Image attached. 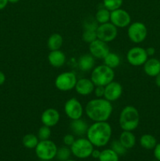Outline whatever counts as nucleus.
<instances>
[{
    "mask_svg": "<svg viewBox=\"0 0 160 161\" xmlns=\"http://www.w3.org/2000/svg\"><path fill=\"white\" fill-rule=\"evenodd\" d=\"M115 79L114 69L104 64L97 66L92 71L90 80L95 86H105Z\"/></svg>",
    "mask_w": 160,
    "mask_h": 161,
    "instance_id": "obj_4",
    "label": "nucleus"
},
{
    "mask_svg": "<svg viewBox=\"0 0 160 161\" xmlns=\"http://www.w3.org/2000/svg\"><path fill=\"white\" fill-rule=\"evenodd\" d=\"M63 45V37L59 33H53L49 37L47 40V47L50 51L57 50L61 48Z\"/></svg>",
    "mask_w": 160,
    "mask_h": 161,
    "instance_id": "obj_22",
    "label": "nucleus"
},
{
    "mask_svg": "<svg viewBox=\"0 0 160 161\" xmlns=\"http://www.w3.org/2000/svg\"><path fill=\"white\" fill-rule=\"evenodd\" d=\"M77 77L72 72H64L56 76L55 86L61 91H69L74 89L77 83Z\"/></svg>",
    "mask_w": 160,
    "mask_h": 161,
    "instance_id": "obj_8",
    "label": "nucleus"
},
{
    "mask_svg": "<svg viewBox=\"0 0 160 161\" xmlns=\"http://www.w3.org/2000/svg\"><path fill=\"white\" fill-rule=\"evenodd\" d=\"M127 36L130 40L133 43H141L144 42L147 38V28L142 22H133L128 26Z\"/></svg>",
    "mask_w": 160,
    "mask_h": 161,
    "instance_id": "obj_7",
    "label": "nucleus"
},
{
    "mask_svg": "<svg viewBox=\"0 0 160 161\" xmlns=\"http://www.w3.org/2000/svg\"><path fill=\"white\" fill-rule=\"evenodd\" d=\"M39 139L38 136H36L34 134H27L24 136L22 139V143L23 146L27 149H35L36 146L39 143Z\"/></svg>",
    "mask_w": 160,
    "mask_h": 161,
    "instance_id": "obj_25",
    "label": "nucleus"
},
{
    "mask_svg": "<svg viewBox=\"0 0 160 161\" xmlns=\"http://www.w3.org/2000/svg\"><path fill=\"white\" fill-rule=\"evenodd\" d=\"M111 149L119 156H123L126 153L127 149L121 144L119 140H114L111 143Z\"/></svg>",
    "mask_w": 160,
    "mask_h": 161,
    "instance_id": "obj_31",
    "label": "nucleus"
},
{
    "mask_svg": "<svg viewBox=\"0 0 160 161\" xmlns=\"http://www.w3.org/2000/svg\"><path fill=\"white\" fill-rule=\"evenodd\" d=\"M95 88V85L90 79L82 78L77 80L75 90L79 95L88 96L92 94Z\"/></svg>",
    "mask_w": 160,
    "mask_h": 161,
    "instance_id": "obj_16",
    "label": "nucleus"
},
{
    "mask_svg": "<svg viewBox=\"0 0 160 161\" xmlns=\"http://www.w3.org/2000/svg\"><path fill=\"white\" fill-rule=\"evenodd\" d=\"M112 111L111 102L106 100L104 97H97L89 101L85 108L87 117L93 122L108 121Z\"/></svg>",
    "mask_w": 160,
    "mask_h": 161,
    "instance_id": "obj_1",
    "label": "nucleus"
},
{
    "mask_svg": "<svg viewBox=\"0 0 160 161\" xmlns=\"http://www.w3.org/2000/svg\"><path fill=\"white\" fill-rule=\"evenodd\" d=\"M159 61H160V58H159Z\"/></svg>",
    "mask_w": 160,
    "mask_h": 161,
    "instance_id": "obj_45",
    "label": "nucleus"
},
{
    "mask_svg": "<svg viewBox=\"0 0 160 161\" xmlns=\"http://www.w3.org/2000/svg\"><path fill=\"white\" fill-rule=\"evenodd\" d=\"M64 109L66 116L72 120L82 118L84 112L82 104L75 97H72L65 102Z\"/></svg>",
    "mask_w": 160,
    "mask_h": 161,
    "instance_id": "obj_11",
    "label": "nucleus"
},
{
    "mask_svg": "<svg viewBox=\"0 0 160 161\" xmlns=\"http://www.w3.org/2000/svg\"><path fill=\"white\" fill-rule=\"evenodd\" d=\"M119 140L126 149H132L136 145V137L132 131L123 130L121 133Z\"/></svg>",
    "mask_w": 160,
    "mask_h": 161,
    "instance_id": "obj_21",
    "label": "nucleus"
},
{
    "mask_svg": "<svg viewBox=\"0 0 160 161\" xmlns=\"http://www.w3.org/2000/svg\"><path fill=\"white\" fill-rule=\"evenodd\" d=\"M110 22L118 28H125L131 24V17L126 10L119 8L111 11Z\"/></svg>",
    "mask_w": 160,
    "mask_h": 161,
    "instance_id": "obj_12",
    "label": "nucleus"
},
{
    "mask_svg": "<svg viewBox=\"0 0 160 161\" xmlns=\"http://www.w3.org/2000/svg\"><path fill=\"white\" fill-rule=\"evenodd\" d=\"M94 64H95V58L90 53L83 54L78 58V68L83 72H89L92 70L93 68H94Z\"/></svg>",
    "mask_w": 160,
    "mask_h": 161,
    "instance_id": "obj_20",
    "label": "nucleus"
},
{
    "mask_svg": "<svg viewBox=\"0 0 160 161\" xmlns=\"http://www.w3.org/2000/svg\"><path fill=\"white\" fill-rule=\"evenodd\" d=\"M119 122L122 130L133 131L139 126V112L133 105H127L124 107L119 115Z\"/></svg>",
    "mask_w": 160,
    "mask_h": 161,
    "instance_id": "obj_3",
    "label": "nucleus"
},
{
    "mask_svg": "<svg viewBox=\"0 0 160 161\" xmlns=\"http://www.w3.org/2000/svg\"><path fill=\"white\" fill-rule=\"evenodd\" d=\"M154 157L156 160L160 161V143H157L155 147L154 148Z\"/></svg>",
    "mask_w": 160,
    "mask_h": 161,
    "instance_id": "obj_35",
    "label": "nucleus"
},
{
    "mask_svg": "<svg viewBox=\"0 0 160 161\" xmlns=\"http://www.w3.org/2000/svg\"><path fill=\"white\" fill-rule=\"evenodd\" d=\"M40 161H52V160H40Z\"/></svg>",
    "mask_w": 160,
    "mask_h": 161,
    "instance_id": "obj_43",
    "label": "nucleus"
},
{
    "mask_svg": "<svg viewBox=\"0 0 160 161\" xmlns=\"http://www.w3.org/2000/svg\"><path fill=\"white\" fill-rule=\"evenodd\" d=\"M110 16H111V11L104 7L98 9L96 13L95 20L99 25L108 23L110 21Z\"/></svg>",
    "mask_w": 160,
    "mask_h": 161,
    "instance_id": "obj_26",
    "label": "nucleus"
},
{
    "mask_svg": "<svg viewBox=\"0 0 160 161\" xmlns=\"http://www.w3.org/2000/svg\"><path fill=\"white\" fill-rule=\"evenodd\" d=\"M146 52H147V54L148 57H152L155 55V49L154 47H147V49H145Z\"/></svg>",
    "mask_w": 160,
    "mask_h": 161,
    "instance_id": "obj_36",
    "label": "nucleus"
},
{
    "mask_svg": "<svg viewBox=\"0 0 160 161\" xmlns=\"http://www.w3.org/2000/svg\"><path fill=\"white\" fill-rule=\"evenodd\" d=\"M37 136L38 138H39V141L50 139V136H51V130H50V127L45 125L42 126V127L39 129Z\"/></svg>",
    "mask_w": 160,
    "mask_h": 161,
    "instance_id": "obj_32",
    "label": "nucleus"
},
{
    "mask_svg": "<svg viewBox=\"0 0 160 161\" xmlns=\"http://www.w3.org/2000/svg\"><path fill=\"white\" fill-rule=\"evenodd\" d=\"M89 53L94 58L103 60L110 52L108 43L104 41L97 39L93 42H90L89 45Z\"/></svg>",
    "mask_w": 160,
    "mask_h": 161,
    "instance_id": "obj_13",
    "label": "nucleus"
},
{
    "mask_svg": "<svg viewBox=\"0 0 160 161\" xmlns=\"http://www.w3.org/2000/svg\"><path fill=\"white\" fill-rule=\"evenodd\" d=\"M97 39V30L93 29V28H84V31H83V39L85 42H87V43L89 44Z\"/></svg>",
    "mask_w": 160,
    "mask_h": 161,
    "instance_id": "obj_29",
    "label": "nucleus"
},
{
    "mask_svg": "<svg viewBox=\"0 0 160 161\" xmlns=\"http://www.w3.org/2000/svg\"><path fill=\"white\" fill-rule=\"evenodd\" d=\"M6 81V75L2 71H0V86L3 85Z\"/></svg>",
    "mask_w": 160,
    "mask_h": 161,
    "instance_id": "obj_39",
    "label": "nucleus"
},
{
    "mask_svg": "<svg viewBox=\"0 0 160 161\" xmlns=\"http://www.w3.org/2000/svg\"><path fill=\"white\" fill-rule=\"evenodd\" d=\"M75 141V136H74V135H72V134H67V135H64V138H63V142H64V145L66 146H70V147Z\"/></svg>",
    "mask_w": 160,
    "mask_h": 161,
    "instance_id": "obj_33",
    "label": "nucleus"
},
{
    "mask_svg": "<svg viewBox=\"0 0 160 161\" xmlns=\"http://www.w3.org/2000/svg\"><path fill=\"white\" fill-rule=\"evenodd\" d=\"M93 92L97 97H104V86H95Z\"/></svg>",
    "mask_w": 160,
    "mask_h": 161,
    "instance_id": "obj_34",
    "label": "nucleus"
},
{
    "mask_svg": "<svg viewBox=\"0 0 160 161\" xmlns=\"http://www.w3.org/2000/svg\"><path fill=\"white\" fill-rule=\"evenodd\" d=\"M48 61L50 65L54 68H60L64 64L66 61V56L61 50H52L48 55Z\"/></svg>",
    "mask_w": 160,
    "mask_h": 161,
    "instance_id": "obj_19",
    "label": "nucleus"
},
{
    "mask_svg": "<svg viewBox=\"0 0 160 161\" xmlns=\"http://www.w3.org/2000/svg\"><path fill=\"white\" fill-rule=\"evenodd\" d=\"M104 64L111 69H116L120 64L121 60L119 55L115 53L109 52L108 54L104 58Z\"/></svg>",
    "mask_w": 160,
    "mask_h": 161,
    "instance_id": "obj_24",
    "label": "nucleus"
},
{
    "mask_svg": "<svg viewBox=\"0 0 160 161\" xmlns=\"http://www.w3.org/2000/svg\"><path fill=\"white\" fill-rule=\"evenodd\" d=\"M72 153L75 157L79 159H86L91 157L93 146L88 138H80L75 139L70 147Z\"/></svg>",
    "mask_w": 160,
    "mask_h": 161,
    "instance_id": "obj_6",
    "label": "nucleus"
},
{
    "mask_svg": "<svg viewBox=\"0 0 160 161\" xmlns=\"http://www.w3.org/2000/svg\"><path fill=\"white\" fill-rule=\"evenodd\" d=\"M35 150L40 160H52L56 157L57 146L51 140H42L39 142Z\"/></svg>",
    "mask_w": 160,
    "mask_h": 161,
    "instance_id": "obj_5",
    "label": "nucleus"
},
{
    "mask_svg": "<svg viewBox=\"0 0 160 161\" xmlns=\"http://www.w3.org/2000/svg\"><path fill=\"white\" fill-rule=\"evenodd\" d=\"M60 120V113L56 109L53 108L44 110L41 116V121L42 124L49 127L56 126Z\"/></svg>",
    "mask_w": 160,
    "mask_h": 161,
    "instance_id": "obj_15",
    "label": "nucleus"
},
{
    "mask_svg": "<svg viewBox=\"0 0 160 161\" xmlns=\"http://www.w3.org/2000/svg\"><path fill=\"white\" fill-rule=\"evenodd\" d=\"M112 135L111 126L107 121L94 122L88 128L86 137L93 146L104 147L110 142Z\"/></svg>",
    "mask_w": 160,
    "mask_h": 161,
    "instance_id": "obj_2",
    "label": "nucleus"
},
{
    "mask_svg": "<svg viewBox=\"0 0 160 161\" xmlns=\"http://www.w3.org/2000/svg\"><path fill=\"white\" fill-rule=\"evenodd\" d=\"M8 3H9L8 0H0V10L6 8Z\"/></svg>",
    "mask_w": 160,
    "mask_h": 161,
    "instance_id": "obj_38",
    "label": "nucleus"
},
{
    "mask_svg": "<svg viewBox=\"0 0 160 161\" xmlns=\"http://www.w3.org/2000/svg\"><path fill=\"white\" fill-rule=\"evenodd\" d=\"M155 84H156V86H158V87L160 88V72L155 77Z\"/></svg>",
    "mask_w": 160,
    "mask_h": 161,
    "instance_id": "obj_40",
    "label": "nucleus"
},
{
    "mask_svg": "<svg viewBox=\"0 0 160 161\" xmlns=\"http://www.w3.org/2000/svg\"><path fill=\"white\" fill-rule=\"evenodd\" d=\"M148 59L146 50L141 47H132L126 53V60L129 64L133 66L144 65Z\"/></svg>",
    "mask_w": 160,
    "mask_h": 161,
    "instance_id": "obj_10",
    "label": "nucleus"
},
{
    "mask_svg": "<svg viewBox=\"0 0 160 161\" xmlns=\"http://www.w3.org/2000/svg\"><path fill=\"white\" fill-rule=\"evenodd\" d=\"M123 0H103L104 7L109 11H113L121 8Z\"/></svg>",
    "mask_w": 160,
    "mask_h": 161,
    "instance_id": "obj_30",
    "label": "nucleus"
},
{
    "mask_svg": "<svg viewBox=\"0 0 160 161\" xmlns=\"http://www.w3.org/2000/svg\"><path fill=\"white\" fill-rule=\"evenodd\" d=\"M72 155V151L67 146H62L61 148H57L56 157L59 161H65L70 159Z\"/></svg>",
    "mask_w": 160,
    "mask_h": 161,
    "instance_id": "obj_28",
    "label": "nucleus"
},
{
    "mask_svg": "<svg viewBox=\"0 0 160 161\" xmlns=\"http://www.w3.org/2000/svg\"><path fill=\"white\" fill-rule=\"evenodd\" d=\"M19 1H20V0H8V2L10 3H18Z\"/></svg>",
    "mask_w": 160,
    "mask_h": 161,
    "instance_id": "obj_41",
    "label": "nucleus"
},
{
    "mask_svg": "<svg viewBox=\"0 0 160 161\" xmlns=\"http://www.w3.org/2000/svg\"><path fill=\"white\" fill-rule=\"evenodd\" d=\"M122 94V86L119 83L112 81L104 86V97L109 102H115L120 98Z\"/></svg>",
    "mask_w": 160,
    "mask_h": 161,
    "instance_id": "obj_14",
    "label": "nucleus"
},
{
    "mask_svg": "<svg viewBox=\"0 0 160 161\" xmlns=\"http://www.w3.org/2000/svg\"><path fill=\"white\" fill-rule=\"evenodd\" d=\"M88 128H89V126H88L87 122L81 118L72 120L70 124L71 130L73 135L76 136H83L86 135Z\"/></svg>",
    "mask_w": 160,
    "mask_h": 161,
    "instance_id": "obj_18",
    "label": "nucleus"
},
{
    "mask_svg": "<svg viewBox=\"0 0 160 161\" xmlns=\"http://www.w3.org/2000/svg\"><path fill=\"white\" fill-rule=\"evenodd\" d=\"M153 161H158V160H156V159H155V160H153Z\"/></svg>",
    "mask_w": 160,
    "mask_h": 161,
    "instance_id": "obj_44",
    "label": "nucleus"
},
{
    "mask_svg": "<svg viewBox=\"0 0 160 161\" xmlns=\"http://www.w3.org/2000/svg\"><path fill=\"white\" fill-rule=\"evenodd\" d=\"M140 145L145 149H154L157 145V140L155 137L150 134L143 135L140 138Z\"/></svg>",
    "mask_w": 160,
    "mask_h": 161,
    "instance_id": "obj_23",
    "label": "nucleus"
},
{
    "mask_svg": "<svg viewBox=\"0 0 160 161\" xmlns=\"http://www.w3.org/2000/svg\"><path fill=\"white\" fill-rule=\"evenodd\" d=\"M100 155V151L98 150V149H94L93 150L92 153H91V157L94 159H99Z\"/></svg>",
    "mask_w": 160,
    "mask_h": 161,
    "instance_id": "obj_37",
    "label": "nucleus"
},
{
    "mask_svg": "<svg viewBox=\"0 0 160 161\" xmlns=\"http://www.w3.org/2000/svg\"><path fill=\"white\" fill-rule=\"evenodd\" d=\"M65 161H76V160H70V159H68L67 160H65Z\"/></svg>",
    "mask_w": 160,
    "mask_h": 161,
    "instance_id": "obj_42",
    "label": "nucleus"
},
{
    "mask_svg": "<svg viewBox=\"0 0 160 161\" xmlns=\"http://www.w3.org/2000/svg\"><path fill=\"white\" fill-rule=\"evenodd\" d=\"M118 36V28L111 22L99 25L97 29V39L105 42L115 40Z\"/></svg>",
    "mask_w": 160,
    "mask_h": 161,
    "instance_id": "obj_9",
    "label": "nucleus"
},
{
    "mask_svg": "<svg viewBox=\"0 0 160 161\" xmlns=\"http://www.w3.org/2000/svg\"><path fill=\"white\" fill-rule=\"evenodd\" d=\"M99 161H119V156L111 149H106L100 151Z\"/></svg>",
    "mask_w": 160,
    "mask_h": 161,
    "instance_id": "obj_27",
    "label": "nucleus"
},
{
    "mask_svg": "<svg viewBox=\"0 0 160 161\" xmlns=\"http://www.w3.org/2000/svg\"><path fill=\"white\" fill-rule=\"evenodd\" d=\"M144 71L148 76L155 77L160 72V61L157 58H148L144 64Z\"/></svg>",
    "mask_w": 160,
    "mask_h": 161,
    "instance_id": "obj_17",
    "label": "nucleus"
}]
</instances>
